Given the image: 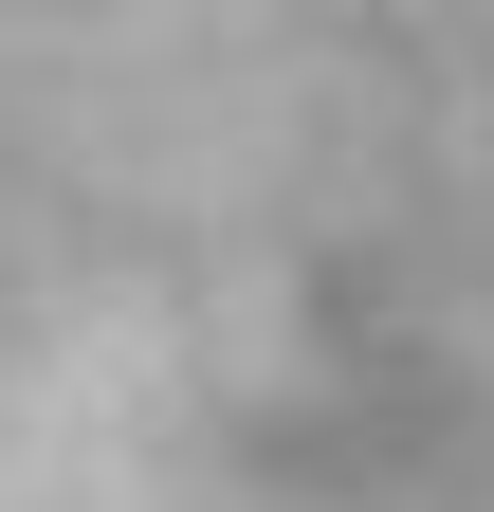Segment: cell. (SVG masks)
<instances>
[{"instance_id":"1","label":"cell","mask_w":494,"mask_h":512,"mask_svg":"<svg viewBox=\"0 0 494 512\" xmlns=\"http://www.w3.org/2000/svg\"><path fill=\"white\" fill-rule=\"evenodd\" d=\"M0 512H494V256L293 311L19 439Z\"/></svg>"}]
</instances>
